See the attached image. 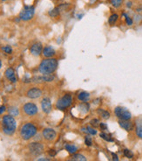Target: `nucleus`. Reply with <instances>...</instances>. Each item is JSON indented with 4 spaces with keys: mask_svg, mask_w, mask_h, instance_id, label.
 Masks as SVG:
<instances>
[{
    "mask_svg": "<svg viewBox=\"0 0 142 161\" xmlns=\"http://www.w3.org/2000/svg\"><path fill=\"white\" fill-rule=\"evenodd\" d=\"M58 67V60L54 58H48L44 60L39 65V72L43 74H51L53 73Z\"/></svg>",
    "mask_w": 142,
    "mask_h": 161,
    "instance_id": "obj_1",
    "label": "nucleus"
},
{
    "mask_svg": "<svg viewBox=\"0 0 142 161\" xmlns=\"http://www.w3.org/2000/svg\"><path fill=\"white\" fill-rule=\"evenodd\" d=\"M2 122H3V131L9 136L13 135L17 127V123L14 117L10 115H5L3 116Z\"/></svg>",
    "mask_w": 142,
    "mask_h": 161,
    "instance_id": "obj_2",
    "label": "nucleus"
},
{
    "mask_svg": "<svg viewBox=\"0 0 142 161\" xmlns=\"http://www.w3.org/2000/svg\"><path fill=\"white\" fill-rule=\"evenodd\" d=\"M37 133V128L34 124L28 123H25L24 125H23V127L21 128L20 131V135L22 137L23 139L24 140H28L30 138H31L33 136H35V134Z\"/></svg>",
    "mask_w": 142,
    "mask_h": 161,
    "instance_id": "obj_3",
    "label": "nucleus"
},
{
    "mask_svg": "<svg viewBox=\"0 0 142 161\" xmlns=\"http://www.w3.org/2000/svg\"><path fill=\"white\" fill-rule=\"evenodd\" d=\"M114 114L120 120H130L132 118L131 112L125 107H116L114 109Z\"/></svg>",
    "mask_w": 142,
    "mask_h": 161,
    "instance_id": "obj_4",
    "label": "nucleus"
},
{
    "mask_svg": "<svg viewBox=\"0 0 142 161\" xmlns=\"http://www.w3.org/2000/svg\"><path fill=\"white\" fill-rule=\"evenodd\" d=\"M34 13H35V9L33 6L25 5L19 13V18L24 21H28L33 18Z\"/></svg>",
    "mask_w": 142,
    "mask_h": 161,
    "instance_id": "obj_5",
    "label": "nucleus"
},
{
    "mask_svg": "<svg viewBox=\"0 0 142 161\" xmlns=\"http://www.w3.org/2000/svg\"><path fill=\"white\" fill-rule=\"evenodd\" d=\"M72 104V98L70 95H66L60 99L58 100L56 104V107L59 109H66L71 106Z\"/></svg>",
    "mask_w": 142,
    "mask_h": 161,
    "instance_id": "obj_6",
    "label": "nucleus"
},
{
    "mask_svg": "<svg viewBox=\"0 0 142 161\" xmlns=\"http://www.w3.org/2000/svg\"><path fill=\"white\" fill-rule=\"evenodd\" d=\"M29 150L30 152L35 155V156H38L39 154H41L44 151V147L41 144L39 143H31L29 145Z\"/></svg>",
    "mask_w": 142,
    "mask_h": 161,
    "instance_id": "obj_7",
    "label": "nucleus"
},
{
    "mask_svg": "<svg viewBox=\"0 0 142 161\" xmlns=\"http://www.w3.org/2000/svg\"><path fill=\"white\" fill-rule=\"evenodd\" d=\"M24 111L28 116H34L38 113V107L32 103H27L24 105Z\"/></svg>",
    "mask_w": 142,
    "mask_h": 161,
    "instance_id": "obj_8",
    "label": "nucleus"
},
{
    "mask_svg": "<svg viewBox=\"0 0 142 161\" xmlns=\"http://www.w3.org/2000/svg\"><path fill=\"white\" fill-rule=\"evenodd\" d=\"M57 133L54 130L51 129V128H46L43 131V137L48 140V141H52L56 138Z\"/></svg>",
    "mask_w": 142,
    "mask_h": 161,
    "instance_id": "obj_9",
    "label": "nucleus"
},
{
    "mask_svg": "<svg viewBox=\"0 0 142 161\" xmlns=\"http://www.w3.org/2000/svg\"><path fill=\"white\" fill-rule=\"evenodd\" d=\"M41 95H42V91L38 88H32V89H29L27 91V94H26L27 97H29L31 99L38 98L39 96H41Z\"/></svg>",
    "mask_w": 142,
    "mask_h": 161,
    "instance_id": "obj_10",
    "label": "nucleus"
},
{
    "mask_svg": "<svg viewBox=\"0 0 142 161\" xmlns=\"http://www.w3.org/2000/svg\"><path fill=\"white\" fill-rule=\"evenodd\" d=\"M31 54L34 56H39L41 53L43 52V48H42V44L41 43H34L31 48H30Z\"/></svg>",
    "mask_w": 142,
    "mask_h": 161,
    "instance_id": "obj_11",
    "label": "nucleus"
},
{
    "mask_svg": "<svg viewBox=\"0 0 142 161\" xmlns=\"http://www.w3.org/2000/svg\"><path fill=\"white\" fill-rule=\"evenodd\" d=\"M41 108H42V110L45 113H46V114L50 113L51 110H52V103H51V100L49 98H47V97L44 98L42 100V102H41Z\"/></svg>",
    "mask_w": 142,
    "mask_h": 161,
    "instance_id": "obj_12",
    "label": "nucleus"
},
{
    "mask_svg": "<svg viewBox=\"0 0 142 161\" xmlns=\"http://www.w3.org/2000/svg\"><path fill=\"white\" fill-rule=\"evenodd\" d=\"M119 124L121 128H123L124 130H126L127 131H131L134 129V124L129 120H120Z\"/></svg>",
    "mask_w": 142,
    "mask_h": 161,
    "instance_id": "obj_13",
    "label": "nucleus"
},
{
    "mask_svg": "<svg viewBox=\"0 0 142 161\" xmlns=\"http://www.w3.org/2000/svg\"><path fill=\"white\" fill-rule=\"evenodd\" d=\"M5 76L8 80H10L12 83H15L17 82V78L15 76V71L13 68L11 67H9L6 69L5 71Z\"/></svg>",
    "mask_w": 142,
    "mask_h": 161,
    "instance_id": "obj_14",
    "label": "nucleus"
},
{
    "mask_svg": "<svg viewBox=\"0 0 142 161\" xmlns=\"http://www.w3.org/2000/svg\"><path fill=\"white\" fill-rule=\"evenodd\" d=\"M42 54H43V55H44L45 57H46V58H50V57H52V56L56 54V53H55V50H54L52 47L47 46V47H45V48L43 49Z\"/></svg>",
    "mask_w": 142,
    "mask_h": 161,
    "instance_id": "obj_15",
    "label": "nucleus"
},
{
    "mask_svg": "<svg viewBox=\"0 0 142 161\" xmlns=\"http://www.w3.org/2000/svg\"><path fill=\"white\" fill-rule=\"evenodd\" d=\"M78 99L79 101L83 102V103H86L90 99V94L87 93V92H85V91H82V92H80L78 95Z\"/></svg>",
    "mask_w": 142,
    "mask_h": 161,
    "instance_id": "obj_16",
    "label": "nucleus"
},
{
    "mask_svg": "<svg viewBox=\"0 0 142 161\" xmlns=\"http://www.w3.org/2000/svg\"><path fill=\"white\" fill-rule=\"evenodd\" d=\"M136 134L137 136L142 139V119L138 118L136 120Z\"/></svg>",
    "mask_w": 142,
    "mask_h": 161,
    "instance_id": "obj_17",
    "label": "nucleus"
},
{
    "mask_svg": "<svg viewBox=\"0 0 142 161\" xmlns=\"http://www.w3.org/2000/svg\"><path fill=\"white\" fill-rule=\"evenodd\" d=\"M98 114L103 118V119H109L110 118V113L107 110L102 109H98Z\"/></svg>",
    "mask_w": 142,
    "mask_h": 161,
    "instance_id": "obj_18",
    "label": "nucleus"
},
{
    "mask_svg": "<svg viewBox=\"0 0 142 161\" xmlns=\"http://www.w3.org/2000/svg\"><path fill=\"white\" fill-rule=\"evenodd\" d=\"M118 18H119V15H118V14H116V13L112 14V15L109 17V19H108V23H109V25L113 26V25L117 22Z\"/></svg>",
    "mask_w": 142,
    "mask_h": 161,
    "instance_id": "obj_19",
    "label": "nucleus"
},
{
    "mask_svg": "<svg viewBox=\"0 0 142 161\" xmlns=\"http://www.w3.org/2000/svg\"><path fill=\"white\" fill-rule=\"evenodd\" d=\"M59 10L60 8L59 7H56V8H53L52 10L49 11V16L52 17V18H55V17H58L59 15Z\"/></svg>",
    "mask_w": 142,
    "mask_h": 161,
    "instance_id": "obj_20",
    "label": "nucleus"
},
{
    "mask_svg": "<svg viewBox=\"0 0 142 161\" xmlns=\"http://www.w3.org/2000/svg\"><path fill=\"white\" fill-rule=\"evenodd\" d=\"M8 111H9V115H10L12 116H17L19 114V110H18V109L17 107L9 108Z\"/></svg>",
    "mask_w": 142,
    "mask_h": 161,
    "instance_id": "obj_21",
    "label": "nucleus"
},
{
    "mask_svg": "<svg viewBox=\"0 0 142 161\" xmlns=\"http://www.w3.org/2000/svg\"><path fill=\"white\" fill-rule=\"evenodd\" d=\"M73 161H86V159L82 154H74L71 158Z\"/></svg>",
    "mask_w": 142,
    "mask_h": 161,
    "instance_id": "obj_22",
    "label": "nucleus"
},
{
    "mask_svg": "<svg viewBox=\"0 0 142 161\" xmlns=\"http://www.w3.org/2000/svg\"><path fill=\"white\" fill-rule=\"evenodd\" d=\"M66 151H68L71 154H74L77 152V150H78V148L75 145H66Z\"/></svg>",
    "mask_w": 142,
    "mask_h": 161,
    "instance_id": "obj_23",
    "label": "nucleus"
},
{
    "mask_svg": "<svg viewBox=\"0 0 142 161\" xmlns=\"http://www.w3.org/2000/svg\"><path fill=\"white\" fill-rule=\"evenodd\" d=\"M99 136H100V138H101L105 139L106 141H108V142H113V138L110 135L106 134V133H104V132L100 133V134H99Z\"/></svg>",
    "mask_w": 142,
    "mask_h": 161,
    "instance_id": "obj_24",
    "label": "nucleus"
},
{
    "mask_svg": "<svg viewBox=\"0 0 142 161\" xmlns=\"http://www.w3.org/2000/svg\"><path fill=\"white\" fill-rule=\"evenodd\" d=\"M123 3V0H111V4L113 7L119 8Z\"/></svg>",
    "mask_w": 142,
    "mask_h": 161,
    "instance_id": "obj_25",
    "label": "nucleus"
},
{
    "mask_svg": "<svg viewBox=\"0 0 142 161\" xmlns=\"http://www.w3.org/2000/svg\"><path fill=\"white\" fill-rule=\"evenodd\" d=\"M124 155L127 158H128V159H133V157H134V153L130 150H128V149H125L124 150Z\"/></svg>",
    "mask_w": 142,
    "mask_h": 161,
    "instance_id": "obj_26",
    "label": "nucleus"
},
{
    "mask_svg": "<svg viewBox=\"0 0 142 161\" xmlns=\"http://www.w3.org/2000/svg\"><path fill=\"white\" fill-rule=\"evenodd\" d=\"M2 49H3L6 54H11V52H12V48H11L10 46H5V47L2 48Z\"/></svg>",
    "mask_w": 142,
    "mask_h": 161,
    "instance_id": "obj_27",
    "label": "nucleus"
},
{
    "mask_svg": "<svg viewBox=\"0 0 142 161\" xmlns=\"http://www.w3.org/2000/svg\"><path fill=\"white\" fill-rule=\"evenodd\" d=\"M91 124L93 126V127H98V126H99V121L98 120V119H92V120H91Z\"/></svg>",
    "mask_w": 142,
    "mask_h": 161,
    "instance_id": "obj_28",
    "label": "nucleus"
},
{
    "mask_svg": "<svg viewBox=\"0 0 142 161\" xmlns=\"http://www.w3.org/2000/svg\"><path fill=\"white\" fill-rule=\"evenodd\" d=\"M86 131L88 133H90L91 135H96V133H97L96 130H94L93 128H91V127H87L86 128Z\"/></svg>",
    "mask_w": 142,
    "mask_h": 161,
    "instance_id": "obj_29",
    "label": "nucleus"
},
{
    "mask_svg": "<svg viewBox=\"0 0 142 161\" xmlns=\"http://www.w3.org/2000/svg\"><path fill=\"white\" fill-rule=\"evenodd\" d=\"M126 22H127V26H132L133 23H134L133 18H130V17H128V16H127V15H126Z\"/></svg>",
    "mask_w": 142,
    "mask_h": 161,
    "instance_id": "obj_30",
    "label": "nucleus"
},
{
    "mask_svg": "<svg viewBox=\"0 0 142 161\" xmlns=\"http://www.w3.org/2000/svg\"><path fill=\"white\" fill-rule=\"evenodd\" d=\"M85 145H86L91 146V145H92V144L91 138H90V137H85Z\"/></svg>",
    "mask_w": 142,
    "mask_h": 161,
    "instance_id": "obj_31",
    "label": "nucleus"
},
{
    "mask_svg": "<svg viewBox=\"0 0 142 161\" xmlns=\"http://www.w3.org/2000/svg\"><path fill=\"white\" fill-rule=\"evenodd\" d=\"M99 127L102 131H106L107 130V125L105 123H99Z\"/></svg>",
    "mask_w": 142,
    "mask_h": 161,
    "instance_id": "obj_32",
    "label": "nucleus"
},
{
    "mask_svg": "<svg viewBox=\"0 0 142 161\" xmlns=\"http://www.w3.org/2000/svg\"><path fill=\"white\" fill-rule=\"evenodd\" d=\"M56 153H57V152H56V151H55V150H52H52H50V151H49V154H50V156H52V157L55 156V155H56Z\"/></svg>",
    "mask_w": 142,
    "mask_h": 161,
    "instance_id": "obj_33",
    "label": "nucleus"
},
{
    "mask_svg": "<svg viewBox=\"0 0 142 161\" xmlns=\"http://www.w3.org/2000/svg\"><path fill=\"white\" fill-rule=\"evenodd\" d=\"M112 156H113V161H119V158L115 153H112Z\"/></svg>",
    "mask_w": 142,
    "mask_h": 161,
    "instance_id": "obj_34",
    "label": "nucleus"
},
{
    "mask_svg": "<svg viewBox=\"0 0 142 161\" xmlns=\"http://www.w3.org/2000/svg\"><path fill=\"white\" fill-rule=\"evenodd\" d=\"M5 111V106H0V115H2Z\"/></svg>",
    "mask_w": 142,
    "mask_h": 161,
    "instance_id": "obj_35",
    "label": "nucleus"
},
{
    "mask_svg": "<svg viewBox=\"0 0 142 161\" xmlns=\"http://www.w3.org/2000/svg\"><path fill=\"white\" fill-rule=\"evenodd\" d=\"M38 161H50L49 160H47V159H39Z\"/></svg>",
    "mask_w": 142,
    "mask_h": 161,
    "instance_id": "obj_36",
    "label": "nucleus"
},
{
    "mask_svg": "<svg viewBox=\"0 0 142 161\" xmlns=\"http://www.w3.org/2000/svg\"><path fill=\"white\" fill-rule=\"evenodd\" d=\"M131 5H132V3H131V2H128V3H127V6H128V7H131Z\"/></svg>",
    "mask_w": 142,
    "mask_h": 161,
    "instance_id": "obj_37",
    "label": "nucleus"
},
{
    "mask_svg": "<svg viewBox=\"0 0 142 161\" xmlns=\"http://www.w3.org/2000/svg\"><path fill=\"white\" fill-rule=\"evenodd\" d=\"M1 67H2V63H1V61H0V68H1Z\"/></svg>",
    "mask_w": 142,
    "mask_h": 161,
    "instance_id": "obj_38",
    "label": "nucleus"
},
{
    "mask_svg": "<svg viewBox=\"0 0 142 161\" xmlns=\"http://www.w3.org/2000/svg\"><path fill=\"white\" fill-rule=\"evenodd\" d=\"M67 161H73L72 160H67Z\"/></svg>",
    "mask_w": 142,
    "mask_h": 161,
    "instance_id": "obj_39",
    "label": "nucleus"
},
{
    "mask_svg": "<svg viewBox=\"0 0 142 161\" xmlns=\"http://www.w3.org/2000/svg\"><path fill=\"white\" fill-rule=\"evenodd\" d=\"M2 1H5V0H2Z\"/></svg>",
    "mask_w": 142,
    "mask_h": 161,
    "instance_id": "obj_40",
    "label": "nucleus"
}]
</instances>
